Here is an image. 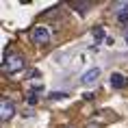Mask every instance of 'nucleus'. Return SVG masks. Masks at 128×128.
<instances>
[{
  "mask_svg": "<svg viewBox=\"0 0 128 128\" xmlns=\"http://www.w3.org/2000/svg\"><path fill=\"white\" fill-rule=\"evenodd\" d=\"M24 65H26L24 56L13 52V54H9V56H4V61H2V72L4 74H18V72L24 70Z\"/></svg>",
  "mask_w": 128,
  "mask_h": 128,
  "instance_id": "f257e3e1",
  "label": "nucleus"
},
{
  "mask_svg": "<svg viewBox=\"0 0 128 128\" xmlns=\"http://www.w3.org/2000/svg\"><path fill=\"white\" fill-rule=\"evenodd\" d=\"M30 37H33L35 44L46 46L48 41H50V30H48V26H35V28H33V33H30Z\"/></svg>",
  "mask_w": 128,
  "mask_h": 128,
  "instance_id": "f03ea898",
  "label": "nucleus"
},
{
  "mask_svg": "<svg viewBox=\"0 0 128 128\" xmlns=\"http://www.w3.org/2000/svg\"><path fill=\"white\" fill-rule=\"evenodd\" d=\"M13 115H15L13 102L9 100V98H2V100H0V120H2V122H9Z\"/></svg>",
  "mask_w": 128,
  "mask_h": 128,
  "instance_id": "7ed1b4c3",
  "label": "nucleus"
},
{
  "mask_svg": "<svg viewBox=\"0 0 128 128\" xmlns=\"http://www.w3.org/2000/svg\"><path fill=\"white\" fill-rule=\"evenodd\" d=\"M98 78H100V68H89L87 72L80 76V82L85 85V87H91V85L98 82Z\"/></svg>",
  "mask_w": 128,
  "mask_h": 128,
  "instance_id": "20e7f679",
  "label": "nucleus"
},
{
  "mask_svg": "<svg viewBox=\"0 0 128 128\" xmlns=\"http://www.w3.org/2000/svg\"><path fill=\"white\" fill-rule=\"evenodd\" d=\"M108 82H111V87H113V89H126L128 87V78L122 74V72H113Z\"/></svg>",
  "mask_w": 128,
  "mask_h": 128,
  "instance_id": "39448f33",
  "label": "nucleus"
},
{
  "mask_svg": "<svg viewBox=\"0 0 128 128\" xmlns=\"http://www.w3.org/2000/svg\"><path fill=\"white\" fill-rule=\"evenodd\" d=\"M94 39H96V44L106 41V37H104V28H102V26H96L94 28Z\"/></svg>",
  "mask_w": 128,
  "mask_h": 128,
  "instance_id": "423d86ee",
  "label": "nucleus"
},
{
  "mask_svg": "<svg viewBox=\"0 0 128 128\" xmlns=\"http://www.w3.org/2000/svg\"><path fill=\"white\" fill-rule=\"evenodd\" d=\"M70 7H74V11H80V13H85V11H87L85 7H89V2H70Z\"/></svg>",
  "mask_w": 128,
  "mask_h": 128,
  "instance_id": "0eeeda50",
  "label": "nucleus"
},
{
  "mask_svg": "<svg viewBox=\"0 0 128 128\" xmlns=\"http://www.w3.org/2000/svg\"><path fill=\"white\" fill-rule=\"evenodd\" d=\"M113 9L117 11V13H128V2H115Z\"/></svg>",
  "mask_w": 128,
  "mask_h": 128,
  "instance_id": "6e6552de",
  "label": "nucleus"
},
{
  "mask_svg": "<svg viewBox=\"0 0 128 128\" xmlns=\"http://www.w3.org/2000/svg\"><path fill=\"white\" fill-rule=\"evenodd\" d=\"M63 98H65V94H63V91H52V94H50V100H63Z\"/></svg>",
  "mask_w": 128,
  "mask_h": 128,
  "instance_id": "1a4fd4ad",
  "label": "nucleus"
},
{
  "mask_svg": "<svg viewBox=\"0 0 128 128\" xmlns=\"http://www.w3.org/2000/svg\"><path fill=\"white\" fill-rule=\"evenodd\" d=\"M117 22L120 24H128V13H117Z\"/></svg>",
  "mask_w": 128,
  "mask_h": 128,
  "instance_id": "9d476101",
  "label": "nucleus"
},
{
  "mask_svg": "<svg viewBox=\"0 0 128 128\" xmlns=\"http://www.w3.org/2000/svg\"><path fill=\"white\" fill-rule=\"evenodd\" d=\"M28 104H37V94H35V91L28 94Z\"/></svg>",
  "mask_w": 128,
  "mask_h": 128,
  "instance_id": "9b49d317",
  "label": "nucleus"
},
{
  "mask_svg": "<svg viewBox=\"0 0 128 128\" xmlns=\"http://www.w3.org/2000/svg\"><path fill=\"white\" fill-rule=\"evenodd\" d=\"M124 39H126V46H128V30H126V35H124Z\"/></svg>",
  "mask_w": 128,
  "mask_h": 128,
  "instance_id": "f8f14e48",
  "label": "nucleus"
},
{
  "mask_svg": "<svg viewBox=\"0 0 128 128\" xmlns=\"http://www.w3.org/2000/svg\"><path fill=\"white\" fill-rule=\"evenodd\" d=\"M87 128H98V126H87Z\"/></svg>",
  "mask_w": 128,
  "mask_h": 128,
  "instance_id": "ddd939ff",
  "label": "nucleus"
}]
</instances>
